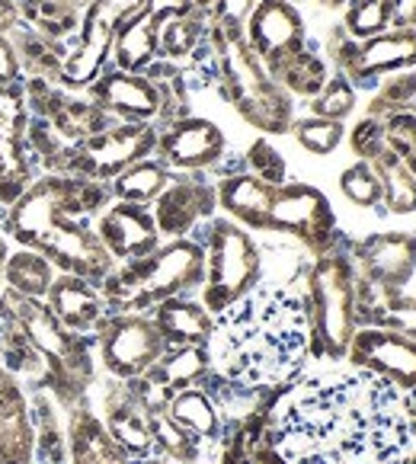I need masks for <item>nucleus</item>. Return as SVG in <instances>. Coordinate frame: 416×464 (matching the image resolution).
Masks as SVG:
<instances>
[{
    "label": "nucleus",
    "mask_w": 416,
    "mask_h": 464,
    "mask_svg": "<svg viewBox=\"0 0 416 464\" xmlns=\"http://www.w3.org/2000/svg\"><path fill=\"white\" fill-rule=\"evenodd\" d=\"M269 432L282 464H403L416 449L413 394L349 365L282 388Z\"/></svg>",
    "instance_id": "f257e3e1"
},
{
    "label": "nucleus",
    "mask_w": 416,
    "mask_h": 464,
    "mask_svg": "<svg viewBox=\"0 0 416 464\" xmlns=\"http://www.w3.org/2000/svg\"><path fill=\"white\" fill-rule=\"evenodd\" d=\"M212 372L247 388L279 391L295 384L311 359V317L305 292L256 285L215 317L208 340Z\"/></svg>",
    "instance_id": "f03ea898"
},
{
    "label": "nucleus",
    "mask_w": 416,
    "mask_h": 464,
    "mask_svg": "<svg viewBox=\"0 0 416 464\" xmlns=\"http://www.w3.org/2000/svg\"><path fill=\"white\" fill-rule=\"evenodd\" d=\"M110 202V183L42 173L4 212L0 225L14 244L42 253L58 273L81 276L100 285L116 269V260L93 231V218Z\"/></svg>",
    "instance_id": "7ed1b4c3"
},
{
    "label": "nucleus",
    "mask_w": 416,
    "mask_h": 464,
    "mask_svg": "<svg viewBox=\"0 0 416 464\" xmlns=\"http://www.w3.org/2000/svg\"><path fill=\"white\" fill-rule=\"evenodd\" d=\"M205 282V246L196 237L164 240L141 260L119 263L100 292L110 304V314H148L160 301L202 288Z\"/></svg>",
    "instance_id": "20e7f679"
},
{
    "label": "nucleus",
    "mask_w": 416,
    "mask_h": 464,
    "mask_svg": "<svg viewBox=\"0 0 416 464\" xmlns=\"http://www.w3.org/2000/svg\"><path fill=\"white\" fill-rule=\"evenodd\" d=\"M208 42L218 62V93L227 106H234L244 122H250L263 135H285L295 122V100L273 81L263 62L250 52L244 29H208Z\"/></svg>",
    "instance_id": "39448f33"
},
{
    "label": "nucleus",
    "mask_w": 416,
    "mask_h": 464,
    "mask_svg": "<svg viewBox=\"0 0 416 464\" xmlns=\"http://www.w3.org/2000/svg\"><path fill=\"white\" fill-rule=\"evenodd\" d=\"M0 298L7 301V307L14 311V317L23 324V330L29 334L33 346L39 349L42 362L48 365V391L55 394V401L64 410H71L74 403L87 401L90 384L96 378L93 365V346L96 336H81L71 334L45 301L23 298V295L4 288Z\"/></svg>",
    "instance_id": "423d86ee"
},
{
    "label": "nucleus",
    "mask_w": 416,
    "mask_h": 464,
    "mask_svg": "<svg viewBox=\"0 0 416 464\" xmlns=\"http://www.w3.org/2000/svg\"><path fill=\"white\" fill-rule=\"evenodd\" d=\"M346 244L314 256V263L305 273V301L307 317H311V359H324V362H346L349 343L359 330L355 269Z\"/></svg>",
    "instance_id": "0eeeda50"
},
{
    "label": "nucleus",
    "mask_w": 416,
    "mask_h": 464,
    "mask_svg": "<svg viewBox=\"0 0 416 464\" xmlns=\"http://www.w3.org/2000/svg\"><path fill=\"white\" fill-rule=\"evenodd\" d=\"M192 237L205 246V282L202 304L208 314L218 317L231 304H237L244 295H250L263 279V253L247 227L231 218L215 215L205 227H198Z\"/></svg>",
    "instance_id": "6e6552de"
},
{
    "label": "nucleus",
    "mask_w": 416,
    "mask_h": 464,
    "mask_svg": "<svg viewBox=\"0 0 416 464\" xmlns=\"http://www.w3.org/2000/svg\"><path fill=\"white\" fill-rule=\"evenodd\" d=\"M349 260L355 269V307L359 324L391 295H401L416 273V234L388 231L372 237L349 240Z\"/></svg>",
    "instance_id": "1a4fd4ad"
},
{
    "label": "nucleus",
    "mask_w": 416,
    "mask_h": 464,
    "mask_svg": "<svg viewBox=\"0 0 416 464\" xmlns=\"http://www.w3.org/2000/svg\"><path fill=\"white\" fill-rule=\"evenodd\" d=\"M269 231L292 234L295 240H301L311 250V256H321V253L346 244V237L336 227L330 198L311 183H285L276 189Z\"/></svg>",
    "instance_id": "9d476101"
},
{
    "label": "nucleus",
    "mask_w": 416,
    "mask_h": 464,
    "mask_svg": "<svg viewBox=\"0 0 416 464\" xmlns=\"http://www.w3.org/2000/svg\"><path fill=\"white\" fill-rule=\"evenodd\" d=\"M158 150V125L148 122H112L106 131L83 141L74 154L68 177H87L112 183L122 170Z\"/></svg>",
    "instance_id": "9b49d317"
},
{
    "label": "nucleus",
    "mask_w": 416,
    "mask_h": 464,
    "mask_svg": "<svg viewBox=\"0 0 416 464\" xmlns=\"http://www.w3.org/2000/svg\"><path fill=\"white\" fill-rule=\"evenodd\" d=\"M96 349L106 375L131 382L167 353V343L150 314H110L96 334Z\"/></svg>",
    "instance_id": "f8f14e48"
},
{
    "label": "nucleus",
    "mask_w": 416,
    "mask_h": 464,
    "mask_svg": "<svg viewBox=\"0 0 416 464\" xmlns=\"http://www.w3.org/2000/svg\"><path fill=\"white\" fill-rule=\"evenodd\" d=\"M154 158L173 173H215L227 160V138L212 119L183 116L158 129Z\"/></svg>",
    "instance_id": "ddd939ff"
},
{
    "label": "nucleus",
    "mask_w": 416,
    "mask_h": 464,
    "mask_svg": "<svg viewBox=\"0 0 416 464\" xmlns=\"http://www.w3.org/2000/svg\"><path fill=\"white\" fill-rule=\"evenodd\" d=\"M215 212H218V196L205 173H173L170 186L150 205L154 225L167 240L192 237L198 227L215 218Z\"/></svg>",
    "instance_id": "4468645a"
},
{
    "label": "nucleus",
    "mask_w": 416,
    "mask_h": 464,
    "mask_svg": "<svg viewBox=\"0 0 416 464\" xmlns=\"http://www.w3.org/2000/svg\"><path fill=\"white\" fill-rule=\"evenodd\" d=\"M244 39L263 68L273 74L285 58L307 45V26L292 0H259L244 23Z\"/></svg>",
    "instance_id": "2eb2a0df"
},
{
    "label": "nucleus",
    "mask_w": 416,
    "mask_h": 464,
    "mask_svg": "<svg viewBox=\"0 0 416 464\" xmlns=\"http://www.w3.org/2000/svg\"><path fill=\"white\" fill-rule=\"evenodd\" d=\"M346 362L416 394V340L388 327H359L349 343Z\"/></svg>",
    "instance_id": "dca6fc26"
},
{
    "label": "nucleus",
    "mask_w": 416,
    "mask_h": 464,
    "mask_svg": "<svg viewBox=\"0 0 416 464\" xmlns=\"http://www.w3.org/2000/svg\"><path fill=\"white\" fill-rule=\"evenodd\" d=\"M93 231L106 246V253L116 260V266L141 260L164 244L158 225H154V215H150V205L116 202V198L93 218Z\"/></svg>",
    "instance_id": "f3484780"
},
{
    "label": "nucleus",
    "mask_w": 416,
    "mask_h": 464,
    "mask_svg": "<svg viewBox=\"0 0 416 464\" xmlns=\"http://www.w3.org/2000/svg\"><path fill=\"white\" fill-rule=\"evenodd\" d=\"M83 93L100 106L112 122H148L158 125L160 119V93L154 81L144 74L106 68Z\"/></svg>",
    "instance_id": "a211bd4d"
},
{
    "label": "nucleus",
    "mask_w": 416,
    "mask_h": 464,
    "mask_svg": "<svg viewBox=\"0 0 416 464\" xmlns=\"http://www.w3.org/2000/svg\"><path fill=\"white\" fill-rule=\"evenodd\" d=\"M416 71V29H388L369 42H359L355 58L343 74L355 90L378 87L384 77Z\"/></svg>",
    "instance_id": "6ab92c4d"
},
{
    "label": "nucleus",
    "mask_w": 416,
    "mask_h": 464,
    "mask_svg": "<svg viewBox=\"0 0 416 464\" xmlns=\"http://www.w3.org/2000/svg\"><path fill=\"white\" fill-rule=\"evenodd\" d=\"M100 420L106 426L116 445L125 451L129 461H148L154 455V432H150V417L138 407V401L129 394L125 382L110 378V388L102 391Z\"/></svg>",
    "instance_id": "aec40b11"
},
{
    "label": "nucleus",
    "mask_w": 416,
    "mask_h": 464,
    "mask_svg": "<svg viewBox=\"0 0 416 464\" xmlns=\"http://www.w3.org/2000/svg\"><path fill=\"white\" fill-rule=\"evenodd\" d=\"M45 304L52 307V314L81 336H96L102 324L110 321V304L102 298L100 285L81 279V276L58 273L52 288L45 295Z\"/></svg>",
    "instance_id": "412c9836"
},
{
    "label": "nucleus",
    "mask_w": 416,
    "mask_h": 464,
    "mask_svg": "<svg viewBox=\"0 0 416 464\" xmlns=\"http://www.w3.org/2000/svg\"><path fill=\"white\" fill-rule=\"evenodd\" d=\"M276 189L279 186L263 183L259 177L247 173L244 167L231 173H221L215 179V196L225 218L237 221L247 231H269V212H273Z\"/></svg>",
    "instance_id": "4be33fe9"
},
{
    "label": "nucleus",
    "mask_w": 416,
    "mask_h": 464,
    "mask_svg": "<svg viewBox=\"0 0 416 464\" xmlns=\"http://www.w3.org/2000/svg\"><path fill=\"white\" fill-rule=\"evenodd\" d=\"M0 464H35L29 394L7 369H0Z\"/></svg>",
    "instance_id": "5701e85b"
},
{
    "label": "nucleus",
    "mask_w": 416,
    "mask_h": 464,
    "mask_svg": "<svg viewBox=\"0 0 416 464\" xmlns=\"http://www.w3.org/2000/svg\"><path fill=\"white\" fill-rule=\"evenodd\" d=\"M68 413V464H131L116 439L106 432L100 413L90 410V401L74 403Z\"/></svg>",
    "instance_id": "b1692460"
},
{
    "label": "nucleus",
    "mask_w": 416,
    "mask_h": 464,
    "mask_svg": "<svg viewBox=\"0 0 416 464\" xmlns=\"http://www.w3.org/2000/svg\"><path fill=\"white\" fill-rule=\"evenodd\" d=\"M150 321L158 324L167 349L170 346H208L215 330V317L202 301H192L186 295L160 301L158 307L148 311Z\"/></svg>",
    "instance_id": "393cba45"
},
{
    "label": "nucleus",
    "mask_w": 416,
    "mask_h": 464,
    "mask_svg": "<svg viewBox=\"0 0 416 464\" xmlns=\"http://www.w3.org/2000/svg\"><path fill=\"white\" fill-rule=\"evenodd\" d=\"M0 369H7L26 391L48 388V365L42 362L39 349L33 346L4 298H0Z\"/></svg>",
    "instance_id": "a878e982"
},
{
    "label": "nucleus",
    "mask_w": 416,
    "mask_h": 464,
    "mask_svg": "<svg viewBox=\"0 0 416 464\" xmlns=\"http://www.w3.org/2000/svg\"><path fill=\"white\" fill-rule=\"evenodd\" d=\"M269 413L273 407L240 423H227L218 442V464H282L269 432Z\"/></svg>",
    "instance_id": "bb28decb"
},
{
    "label": "nucleus",
    "mask_w": 416,
    "mask_h": 464,
    "mask_svg": "<svg viewBox=\"0 0 416 464\" xmlns=\"http://www.w3.org/2000/svg\"><path fill=\"white\" fill-rule=\"evenodd\" d=\"M160 58V23L150 20L148 14L131 16L129 23H122L112 39V55L110 64L129 74H144L150 64Z\"/></svg>",
    "instance_id": "cd10ccee"
},
{
    "label": "nucleus",
    "mask_w": 416,
    "mask_h": 464,
    "mask_svg": "<svg viewBox=\"0 0 416 464\" xmlns=\"http://www.w3.org/2000/svg\"><path fill=\"white\" fill-rule=\"evenodd\" d=\"M35 430V464H68V430L62 420V403L48 388L26 391Z\"/></svg>",
    "instance_id": "c85d7f7f"
},
{
    "label": "nucleus",
    "mask_w": 416,
    "mask_h": 464,
    "mask_svg": "<svg viewBox=\"0 0 416 464\" xmlns=\"http://www.w3.org/2000/svg\"><path fill=\"white\" fill-rule=\"evenodd\" d=\"M45 122H52V129L68 144L81 148L83 141H90L93 135L110 129L112 119L106 116L87 93H68V90H64L62 100L55 102V110L45 116Z\"/></svg>",
    "instance_id": "c756f323"
},
{
    "label": "nucleus",
    "mask_w": 416,
    "mask_h": 464,
    "mask_svg": "<svg viewBox=\"0 0 416 464\" xmlns=\"http://www.w3.org/2000/svg\"><path fill=\"white\" fill-rule=\"evenodd\" d=\"M7 35L16 48L23 77H39V81L58 83L71 42H58V39H52V35H42V33H35V29L23 26V23Z\"/></svg>",
    "instance_id": "7c9ffc66"
},
{
    "label": "nucleus",
    "mask_w": 416,
    "mask_h": 464,
    "mask_svg": "<svg viewBox=\"0 0 416 464\" xmlns=\"http://www.w3.org/2000/svg\"><path fill=\"white\" fill-rule=\"evenodd\" d=\"M330 74H334V68H330L321 52L307 42L298 55L285 58V62L273 71V81L279 83L292 100H314L324 90V83L330 81Z\"/></svg>",
    "instance_id": "2f4dec72"
},
{
    "label": "nucleus",
    "mask_w": 416,
    "mask_h": 464,
    "mask_svg": "<svg viewBox=\"0 0 416 464\" xmlns=\"http://www.w3.org/2000/svg\"><path fill=\"white\" fill-rule=\"evenodd\" d=\"M167 417L177 420L183 430H189L192 436L205 439L208 445H218L221 442V432H225V420H221L218 407L208 394H205L202 384L196 388H186L177 391L167 407Z\"/></svg>",
    "instance_id": "473e14b6"
},
{
    "label": "nucleus",
    "mask_w": 416,
    "mask_h": 464,
    "mask_svg": "<svg viewBox=\"0 0 416 464\" xmlns=\"http://www.w3.org/2000/svg\"><path fill=\"white\" fill-rule=\"evenodd\" d=\"M208 372H212V359H208L205 346H170L158 362L150 365L148 375L177 394V391L202 384Z\"/></svg>",
    "instance_id": "72a5a7b5"
},
{
    "label": "nucleus",
    "mask_w": 416,
    "mask_h": 464,
    "mask_svg": "<svg viewBox=\"0 0 416 464\" xmlns=\"http://www.w3.org/2000/svg\"><path fill=\"white\" fill-rule=\"evenodd\" d=\"M173 170L167 164H160L158 158H144L138 164H131L129 170H122L110 183V192L116 202H131V205H154V198L170 186Z\"/></svg>",
    "instance_id": "f704fd0d"
},
{
    "label": "nucleus",
    "mask_w": 416,
    "mask_h": 464,
    "mask_svg": "<svg viewBox=\"0 0 416 464\" xmlns=\"http://www.w3.org/2000/svg\"><path fill=\"white\" fill-rule=\"evenodd\" d=\"M55 276H58V269L52 266L42 253L26 250V246H16V250H10L7 269H4V288L23 295V298L45 301Z\"/></svg>",
    "instance_id": "c9c22d12"
},
{
    "label": "nucleus",
    "mask_w": 416,
    "mask_h": 464,
    "mask_svg": "<svg viewBox=\"0 0 416 464\" xmlns=\"http://www.w3.org/2000/svg\"><path fill=\"white\" fill-rule=\"evenodd\" d=\"M378 179H382V205L391 215H413L416 212V173L397 158L394 150L384 148L375 160Z\"/></svg>",
    "instance_id": "e433bc0d"
},
{
    "label": "nucleus",
    "mask_w": 416,
    "mask_h": 464,
    "mask_svg": "<svg viewBox=\"0 0 416 464\" xmlns=\"http://www.w3.org/2000/svg\"><path fill=\"white\" fill-rule=\"evenodd\" d=\"M150 432H154V455L164 464H202L208 442L192 436L189 430L170 420L167 413L150 417Z\"/></svg>",
    "instance_id": "4c0bfd02"
},
{
    "label": "nucleus",
    "mask_w": 416,
    "mask_h": 464,
    "mask_svg": "<svg viewBox=\"0 0 416 464\" xmlns=\"http://www.w3.org/2000/svg\"><path fill=\"white\" fill-rule=\"evenodd\" d=\"M208 29H212V23L198 16L196 10L160 23V58L173 64H186L208 42Z\"/></svg>",
    "instance_id": "58836bf2"
},
{
    "label": "nucleus",
    "mask_w": 416,
    "mask_h": 464,
    "mask_svg": "<svg viewBox=\"0 0 416 464\" xmlns=\"http://www.w3.org/2000/svg\"><path fill=\"white\" fill-rule=\"evenodd\" d=\"M355 100H359V90L349 83L346 74L334 71L330 81L324 83V90L314 96V100H307L311 106V116L317 119H330V122H346L355 110Z\"/></svg>",
    "instance_id": "ea45409f"
},
{
    "label": "nucleus",
    "mask_w": 416,
    "mask_h": 464,
    "mask_svg": "<svg viewBox=\"0 0 416 464\" xmlns=\"http://www.w3.org/2000/svg\"><path fill=\"white\" fill-rule=\"evenodd\" d=\"M343 29L355 42H369L391 29V4L388 0H353L343 10Z\"/></svg>",
    "instance_id": "a19ab883"
},
{
    "label": "nucleus",
    "mask_w": 416,
    "mask_h": 464,
    "mask_svg": "<svg viewBox=\"0 0 416 464\" xmlns=\"http://www.w3.org/2000/svg\"><path fill=\"white\" fill-rule=\"evenodd\" d=\"M413 100H416V71L391 74L375 87V93H372V100H369V112H365V116L388 119V116H394V112L410 110V106H413Z\"/></svg>",
    "instance_id": "79ce46f5"
},
{
    "label": "nucleus",
    "mask_w": 416,
    "mask_h": 464,
    "mask_svg": "<svg viewBox=\"0 0 416 464\" xmlns=\"http://www.w3.org/2000/svg\"><path fill=\"white\" fill-rule=\"evenodd\" d=\"M288 131H292L295 141H298L307 154H314V158H327V154H334V150L343 144V138H346L343 122H330V119H317V116L295 119Z\"/></svg>",
    "instance_id": "37998d69"
},
{
    "label": "nucleus",
    "mask_w": 416,
    "mask_h": 464,
    "mask_svg": "<svg viewBox=\"0 0 416 464\" xmlns=\"http://www.w3.org/2000/svg\"><path fill=\"white\" fill-rule=\"evenodd\" d=\"M359 327H388L394 334H403L416 340V298L413 295H391L378 307H372L369 314L362 317Z\"/></svg>",
    "instance_id": "c03bdc74"
},
{
    "label": "nucleus",
    "mask_w": 416,
    "mask_h": 464,
    "mask_svg": "<svg viewBox=\"0 0 416 464\" xmlns=\"http://www.w3.org/2000/svg\"><path fill=\"white\" fill-rule=\"evenodd\" d=\"M340 189L355 208H378L382 205V179L369 160H355L340 173Z\"/></svg>",
    "instance_id": "a18cd8bd"
},
{
    "label": "nucleus",
    "mask_w": 416,
    "mask_h": 464,
    "mask_svg": "<svg viewBox=\"0 0 416 464\" xmlns=\"http://www.w3.org/2000/svg\"><path fill=\"white\" fill-rule=\"evenodd\" d=\"M244 170L253 173V177H259L263 183H273V186H285L288 183V167H285V158L279 154V148H276L273 141H269L266 135L256 138V141L247 148L244 154Z\"/></svg>",
    "instance_id": "49530a36"
},
{
    "label": "nucleus",
    "mask_w": 416,
    "mask_h": 464,
    "mask_svg": "<svg viewBox=\"0 0 416 464\" xmlns=\"http://www.w3.org/2000/svg\"><path fill=\"white\" fill-rule=\"evenodd\" d=\"M384 144L416 173V112L403 110L384 119Z\"/></svg>",
    "instance_id": "de8ad7c7"
},
{
    "label": "nucleus",
    "mask_w": 416,
    "mask_h": 464,
    "mask_svg": "<svg viewBox=\"0 0 416 464\" xmlns=\"http://www.w3.org/2000/svg\"><path fill=\"white\" fill-rule=\"evenodd\" d=\"M349 144H353V154L359 160H375L388 144H384V119L365 116L355 122V129L349 131Z\"/></svg>",
    "instance_id": "09e8293b"
},
{
    "label": "nucleus",
    "mask_w": 416,
    "mask_h": 464,
    "mask_svg": "<svg viewBox=\"0 0 416 464\" xmlns=\"http://www.w3.org/2000/svg\"><path fill=\"white\" fill-rule=\"evenodd\" d=\"M355 48H359V42L353 39V35L343 29V23H336V26L327 29V35H324V45H321V55L324 62L330 64L334 71H346L349 62L355 58Z\"/></svg>",
    "instance_id": "8fccbe9b"
},
{
    "label": "nucleus",
    "mask_w": 416,
    "mask_h": 464,
    "mask_svg": "<svg viewBox=\"0 0 416 464\" xmlns=\"http://www.w3.org/2000/svg\"><path fill=\"white\" fill-rule=\"evenodd\" d=\"M256 4L259 0H215L212 23L215 26H225V29H244V23L250 20Z\"/></svg>",
    "instance_id": "3c124183"
},
{
    "label": "nucleus",
    "mask_w": 416,
    "mask_h": 464,
    "mask_svg": "<svg viewBox=\"0 0 416 464\" xmlns=\"http://www.w3.org/2000/svg\"><path fill=\"white\" fill-rule=\"evenodd\" d=\"M23 83V68L16 58V48L7 33H0V87H16Z\"/></svg>",
    "instance_id": "603ef678"
},
{
    "label": "nucleus",
    "mask_w": 416,
    "mask_h": 464,
    "mask_svg": "<svg viewBox=\"0 0 416 464\" xmlns=\"http://www.w3.org/2000/svg\"><path fill=\"white\" fill-rule=\"evenodd\" d=\"M144 14L158 23L177 20V16L192 14V0H144Z\"/></svg>",
    "instance_id": "864d4df0"
},
{
    "label": "nucleus",
    "mask_w": 416,
    "mask_h": 464,
    "mask_svg": "<svg viewBox=\"0 0 416 464\" xmlns=\"http://www.w3.org/2000/svg\"><path fill=\"white\" fill-rule=\"evenodd\" d=\"M391 29H416V0H388Z\"/></svg>",
    "instance_id": "5fc2aeb1"
},
{
    "label": "nucleus",
    "mask_w": 416,
    "mask_h": 464,
    "mask_svg": "<svg viewBox=\"0 0 416 464\" xmlns=\"http://www.w3.org/2000/svg\"><path fill=\"white\" fill-rule=\"evenodd\" d=\"M16 26H20L16 0H0V33H14Z\"/></svg>",
    "instance_id": "6e6d98bb"
},
{
    "label": "nucleus",
    "mask_w": 416,
    "mask_h": 464,
    "mask_svg": "<svg viewBox=\"0 0 416 464\" xmlns=\"http://www.w3.org/2000/svg\"><path fill=\"white\" fill-rule=\"evenodd\" d=\"M10 260V237L4 234V225H0V282H4V269H7Z\"/></svg>",
    "instance_id": "4d7b16f0"
},
{
    "label": "nucleus",
    "mask_w": 416,
    "mask_h": 464,
    "mask_svg": "<svg viewBox=\"0 0 416 464\" xmlns=\"http://www.w3.org/2000/svg\"><path fill=\"white\" fill-rule=\"evenodd\" d=\"M192 10H196L198 16H205V20L212 23V16H215V0H192Z\"/></svg>",
    "instance_id": "13d9d810"
},
{
    "label": "nucleus",
    "mask_w": 416,
    "mask_h": 464,
    "mask_svg": "<svg viewBox=\"0 0 416 464\" xmlns=\"http://www.w3.org/2000/svg\"><path fill=\"white\" fill-rule=\"evenodd\" d=\"M317 7H324V10H346L353 0H314Z\"/></svg>",
    "instance_id": "bf43d9fd"
},
{
    "label": "nucleus",
    "mask_w": 416,
    "mask_h": 464,
    "mask_svg": "<svg viewBox=\"0 0 416 464\" xmlns=\"http://www.w3.org/2000/svg\"><path fill=\"white\" fill-rule=\"evenodd\" d=\"M403 464H416V449H413V451H410V455H407V458H403Z\"/></svg>",
    "instance_id": "052dcab7"
},
{
    "label": "nucleus",
    "mask_w": 416,
    "mask_h": 464,
    "mask_svg": "<svg viewBox=\"0 0 416 464\" xmlns=\"http://www.w3.org/2000/svg\"><path fill=\"white\" fill-rule=\"evenodd\" d=\"M413 430H416V394H413Z\"/></svg>",
    "instance_id": "680f3d73"
},
{
    "label": "nucleus",
    "mask_w": 416,
    "mask_h": 464,
    "mask_svg": "<svg viewBox=\"0 0 416 464\" xmlns=\"http://www.w3.org/2000/svg\"><path fill=\"white\" fill-rule=\"evenodd\" d=\"M4 212H7V208H0V221H4Z\"/></svg>",
    "instance_id": "e2e57ef3"
},
{
    "label": "nucleus",
    "mask_w": 416,
    "mask_h": 464,
    "mask_svg": "<svg viewBox=\"0 0 416 464\" xmlns=\"http://www.w3.org/2000/svg\"><path fill=\"white\" fill-rule=\"evenodd\" d=\"M410 110H413V112H416V100H413V106H410Z\"/></svg>",
    "instance_id": "0e129e2a"
},
{
    "label": "nucleus",
    "mask_w": 416,
    "mask_h": 464,
    "mask_svg": "<svg viewBox=\"0 0 416 464\" xmlns=\"http://www.w3.org/2000/svg\"><path fill=\"white\" fill-rule=\"evenodd\" d=\"M292 4H298V0H292Z\"/></svg>",
    "instance_id": "69168bd1"
}]
</instances>
